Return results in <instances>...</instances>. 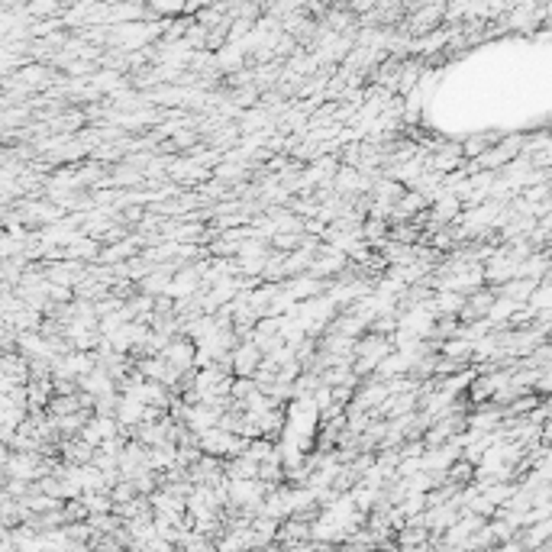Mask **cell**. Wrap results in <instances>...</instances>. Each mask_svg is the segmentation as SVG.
I'll use <instances>...</instances> for the list:
<instances>
[{
  "label": "cell",
  "mask_w": 552,
  "mask_h": 552,
  "mask_svg": "<svg viewBox=\"0 0 552 552\" xmlns=\"http://www.w3.org/2000/svg\"><path fill=\"white\" fill-rule=\"evenodd\" d=\"M158 355H162L168 365H175L178 372L198 368V365H194V339H188L184 333H175V336H171V339L165 343V349H162Z\"/></svg>",
  "instance_id": "6da1fadb"
},
{
  "label": "cell",
  "mask_w": 552,
  "mask_h": 552,
  "mask_svg": "<svg viewBox=\"0 0 552 552\" xmlns=\"http://www.w3.org/2000/svg\"><path fill=\"white\" fill-rule=\"evenodd\" d=\"M258 362H262V349H258L252 339L236 343L229 349V372H233V375H252L258 368Z\"/></svg>",
  "instance_id": "7a4b0ae2"
},
{
  "label": "cell",
  "mask_w": 552,
  "mask_h": 552,
  "mask_svg": "<svg viewBox=\"0 0 552 552\" xmlns=\"http://www.w3.org/2000/svg\"><path fill=\"white\" fill-rule=\"evenodd\" d=\"M142 401H136V397H129V394H123L117 401V410H113V417H117V423H120V430H129V426H136L139 420H142Z\"/></svg>",
  "instance_id": "3957f363"
},
{
  "label": "cell",
  "mask_w": 552,
  "mask_h": 552,
  "mask_svg": "<svg viewBox=\"0 0 552 552\" xmlns=\"http://www.w3.org/2000/svg\"><path fill=\"white\" fill-rule=\"evenodd\" d=\"M443 10H446V3H430V7H423V10H417V17L410 20V30H414V32H430L436 23L443 20Z\"/></svg>",
  "instance_id": "277c9868"
},
{
  "label": "cell",
  "mask_w": 552,
  "mask_h": 552,
  "mask_svg": "<svg viewBox=\"0 0 552 552\" xmlns=\"http://www.w3.org/2000/svg\"><path fill=\"white\" fill-rule=\"evenodd\" d=\"M242 59H246V49H242L239 42H229V46H223V49H220L217 65L223 71H233V68H239V65H242Z\"/></svg>",
  "instance_id": "5b68a950"
},
{
  "label": "cell",
  "mask_w": 552,
  "mask_h": 552,
  "mask_svg": "<svg viewBox=\"0 0 552 552\" xmlns=\"http://www.w3.org/2000/svg\"><path fill=\"white\" fill-rule=\"evenodd\" d=\"M494 139L491 136H472V139H465V142H459V149H462V158H475V155H482L484 149L491 146Z\"/></svg>",
  "instance_id": "8992f818"
},
{
  "label": "cell",
  "mask_w": 552,
  "mask_h": 552,
  "mask_svg": "<svg viewBox=\"0 0 552 552\" xmlns=\"http://www.w3.org/2000/svg\"><path fill=\"white\" fill-rule=\"evenodd\" d=\"M246 175V168L242 165H233V162H227V165H217V178L220 181H236V178Z\"/></svg>",
  "instance_id": "52a82bcc"
},
{
  "label": "cell",
  "mask_w": 552,
  "mask_h": 552,
  "mask_svg": "<svg viewBox=\"0 0 552 552\" xmlns=\"http://www.w3.org/2000/svg\"><path fill=\"white\" fill-rule=\"evenodd\" d=\"M59 10V0H32L30 3V13L32 17H49V13Z\"/></svg>",
  "instance_id": "ba28073f"
},
{
  "label": "cell",
  "mask_w": 552,
  "mask_h": 552,
  "mask_svg": "<svg viewBox=\"0 0 552 552\" xmlns=\"http://www.w3.org/2000/svg\"><path fill=\"white\" fill-rule=\"evenodd\" d=\"M375 3H378V0H349V10L368 13V10H375Z\"/></svg>",
  "instance_id": "9c48e42d"
}]
</instances>
